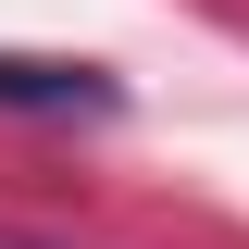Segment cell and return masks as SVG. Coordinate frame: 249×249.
<instances>
[{
    "instance_id": "obj_1",
    "label": "cell",
    "mask_w": 249,
    "mask_h": 249,
    "mask_svg": "<svg viewBox=\"0 0 249 249\" xmlns=\"http://www.w3.org/2000/svg\"><path fill=\"white\" fill-rule=\"evenodd\" d=\"M112 75L100 62H25V50H0V112H112Z\"/></svg>"
}]
</instances>
